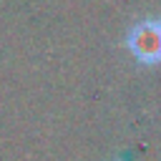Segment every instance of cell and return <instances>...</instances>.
Listing matches in <instances>:
<instances>
[{"mask_svg":"<svg viewBox=\"0 0 161 161\" xmlns=\"http://www.w3.org/2000/svg\"><path fill=\"white\" fill-rule=\"evenodd\" d=\"M128 45L143 63L161 60V23L156 20H138L128 33Z\"/></svg>","mask_w":161,"mask_h":161,"instance_id":"6da1fadb","label":"cell"},{"mask_svg":"<svg viewBox=\"0 0 161 161\" xmlns=\"http://www.w3.org/2000/svg\"><path fill=\"white\" fill-rule=\"evenodd\" d=\"M158 23H161V20H158Z\"/></svg>","mask_w":161,"mask_h":161,"instance_id":"7a4b0ae2","label":"cell"}]
</instances>
